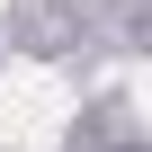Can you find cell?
Listing matches in <instances>:
<instances>
[{"instance_id":"6da1fadb","label":"cell","mask_w":152,"mask_h":152,"mask_svg":"<svg viewBox=\"0 0 152 152\" xmlns=\"http://www.w3.org/2000/svg\"><path fill=\"white\" fill-rule=\"evenodd\" d=\"M72 125V90L45 63H9L0 72V152H54Z\"/></svg>"}]
</instances>
